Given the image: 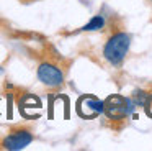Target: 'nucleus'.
I'll return each instance as SVG.
<instances>
[{"label":"nucleus","mask_w":152,"mask_h":151,"mask_svg":"<svg viewBox=\"0 0 152 151\" xmlns=\"http://www.w3.org/2000/svg\"><path fill=\"white\" fill-rule=\"evenodd\" d=\"M129 43H131V38L126 31H116L113 33L108 38L105 44V49H103V56L105 59L113 66H118L123 62V59L126 58L129 51Z\"/></svg>","instance_id":"1"},{"label":"nucleus","mask_w":152,"mask_h":151,"mask_svg":"<svg viewBox=\"0 0 152 151\" xmlns=\"http://www.w3.org/2000/svg\"><path fill=\"white\" fill-rule=\"evenodd\" d=\"M77 107H85L87 113H83V117L90 118V117H95V115H98V113H103L105 104H103V100H98V98L92 97V95H87V97L80 98Z\"/></svg>","instance_id":"5"},{"label":"nucleus","mask_w":152,"mask_h":151,"mask_svg":"<svg viewBox=\"0 0 152 151\" xmlns=\"http://www.w3.org/2000/svg\"><path fill=\"white\" fill-rule=\"evenodd\" d=\"M103 26H105V18H103L102 15H96V16H93L82 30L83 31H96V30H102Z\"/></svg>","instance_id":"6"},{"label":"nucleus","mask_w":152,"mask_h":151,"mask_svg":"<svg viewBox=\"0 0 152 151\" xmlns=\"http://www.w3.org/2000/svg\"><path fill=\"white\" fill-rule=\"evenodd\" d=\"M33 133L30 130H25V128H18V130H13L12 133H8L7 136L2 141V146L5 150L10 151H17V150H23L28 144L33 141Z\"/></svg>","instance_id":"4"},{"label":"nucleus","mask_w":152,"mask_h":151,"mask_svg":"<svg viewBox=\"0 0 152 151\" xmlns=\"http://www.w3.org/2000/svg\"><path fill=\"white\" fill-rule=\"evenodd\" d=\"M38 79L41 81V84H44L46 87H59L64 82V72L59 66L53 64V62H41L38 67Z\"/></svg>","instance_id":"3"},{"label":"nucleus","mask_w":152,"mask_h":151,"mask_svg":"<svg viewBox=\"0 0 152 151\" xmlns=\"http://www.w3.org/2000/svg\"><path fill=\"white\" fill-rule=\"evenodd\" d=\"M103 104H105L103 112L108 115V118H113V120L126 118L132 112L131 100L123 97V95H111V97H108Z\"/></svg>","instance_id":"2"}]
</instances>
